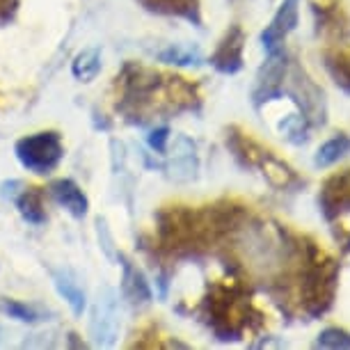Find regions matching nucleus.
<instances>
[{"mask_svg": "<svg viewBox=\"0 0 350 350\" xmlns=\"http://www.w3.org/2000/svg\"><path fill=\"white\" fill-rule=\"evenodd\" d=\"M62 140L57 133H35L16 142V156L23 167H28L35 174H49L62 161Z\"/></svg>", "mask_w": 350, "mask_h": 350, "instance_id": "1", "label": "nucleus"}, {"mask_svg": "<svg viewBox=\"0 0 350 350\" xmlns=\"http://www.w3.org/2000/svg\"><path fill=\"white\" fill-rule=\"evenodd\" d=\"M92 334L98 346H110L117 334V316H115V302H112V291L98 293L94 321H92Z\"/></svg>", "mask_w": 350, "mask_h": 350, "instance_id": "2", "label": "nucleus"}, {"mask_svg": "<svg viewBox=\"0 0 350 350\" xmlns=\"http://www.w3.org/2000/svg\"><path fill=\"white\" fill-rule=\"evenodd\" d=\"M298 25V0H284L280 12L275 14L273 23L261 35V42L268 51H277V46L284 42V37Z\"/></svg>", "mask_w": 350, "mask_h": 350, "instance_id": "3", "label": "nucleus"}, {"mask_svg": "<svg viewBox=\"0 0 350 350\" xmlns=\"http://www.w3.org/2000/svg\"><path fill=\"white\" fill-rule=\"evenodd\" d=\"M243 42H245V37H243V30L239 25H234L227 37L222 39V44L217 46L215 55H213V67L224 71V74H236L241 67H243Z\"/></svg>", "mask_w": 350, "mask_h": 350, "instance_id": "4", "label": "nucleus"}, {"mask_svg": "<svg viewBox=\"0 0 350 350\" xmlns=\"http://www.w3.org/2000/svg\"><path fill=\"white\" fill-rule=\"evenodd\" d=\"M284 57L282 53L277 51H270V60L266 62V67L261 69L259 78H256V92H254V101L261 103L270 98L273 94H277V90H280V83L284 78Z\"/></svg>", "mask_w": 350, "mask_h": 350, "instance_id": "5", "label": "nucleus"}, {"mask_svg": "<svg viewBox=\"0 0 350 350\" xmlns=\"http://www.w3.org/2000/svg\"><path fill=\"white\" fill-rule=\"evenodd\" d=\"M51 195L55 197V202L62 204L71 215L83 217L85 213H88V197L83 195V190L78 188L74 181H69V179L53 181L51 183Z\"/></svg>", "mask_w": 350, "mask_h": 350, "instance_id": "6", "label": "nucleus"}, {"mask_svg": "<svg viewBox=\"0 0 350 350\" xmlns=\"http://www.w3.org/2000/svg\"><path fill=\"white\" fill-rule=\"evenodd\" d=\"M120 261H122V268H124V277H122L124 295H126L131 302H135V305H144V302H149L151 291H149L147 280H144V275L126 259V256H120Z\"/></svg>", "mask_w": 350, "mask_h": 350, "instance_id": "7", "label": "nucleus"}, {"mask_svg": "<svg viewBox=\"0 0 350 350\" xmlns=\"http://www.w3.org/2000/svg\"><path fill=\"white\" fill-rule=\"evenodd\" d=\"M18 211L28 222L42 224L46 222V211H44V195L39 188H23V193L18 195Z\"/></svg>", "mask_w": 350, "mask_h": 350, "instance_id": "8", "label": "nucleus"}, {"mask_svg": "<svg viewBox=\"0 0 350 350\" xmlns=\"http://www.w3.org/2000/svg\"><path fill=\"white\" fill-rule=\"evenodd\" d=\"M53 280H55V288L60 291V295L69 302V307L74 309V314L83 316L85 291L81 288V284H78L69 273H55V275H53Z\"/></svg>", "mask_w": 350, "mask_h": 350, "instance_id": "9", "label": "nucleus"}, {"mask_svg": "<svg viewBox=\"0 0 350 350\" xmlns=\"http://www.w3.org/2000/svg\"><path fill=\"white\" fill-rule=\"evenodd\" d=\"M71 71H74V76L83 83L94 81L98 76V71H101V53L96 49H88V51L78 53L74 64H71Z\"/></svg>", "mask_w": 350, "mask_h": 350, "instance_id": "10", "label": "nucleus"}, {"mask_svg": "<svg viewBox=\"0 0 350 350\" xmlns=\"http://www.w3.org/2000/svg\"><path fill=\"white\" fill-rule=\"evenodd\" d=\"M149 10L165 14H181L197 21V0H142Z\"/></svg>", "mask_w": 350, "mask_h": 350, "instance_id": "11", "label": "nucleus"}, {"mask_svg": "<svg viewBox=\"0 0 350 350\" xmlns=\"http://www.w3.org/2000/svg\"><path fill=\"white\" fill-rule=\"evenodd\" d=\"M348 151H350V137L348 135H336L319 149V154H316V165L327 167V165L339 161L341 156H346Z\"/></svg>", "mask_w": 350, "mask_h": 350, "instance_id": "12", "label": "nucleus"}, {"mask_svg": "<svg viewBox=\"0 0 350 350\" xmlns=\"http://www.w3.org/2000/svg\"><path fill=\"white\" fill-rule=\"evenodd\" d=\"M327 69H329V74L334 76L336 85L350 94V51L327 55Z\"/></svg>", "mask_w": 350, "mask_h": 350, "instance_id": "13", "label": "nucleus"}, {"mask_svg": "<svg viewBox=\"0 0 350 350\" xmlns=\"http://www.w3.org/2000/svg\"><path fill=\"white\" fill-rule=\"evenodd\" d=\"M319 346L321 348H350V334L346 329L329 327L319 336Z\"/></svg>", "mask_w": 350, "mask_h": 350, "instance_id": "14", "label": "nucleus"}, {"mask_svg": "<svg viewBox=\"0 0 350 350\" xmlns=\"http://www.w3.org/2000/svg\"><path fill=\"white\" fill-rule=\"evenodd\" d=\"M3 309H5V314H10L12 319H16V321H23V323H37L39 321L35 309H30L28 305H21V302H16V300H5Z\"/></svg>", "mask_w": 350, "mask_h": 350, "instance_id": "15", "label": "nucleus"}, {"mask_svg": "<svg viewBox=\"0 0 350 350\" xmlns=\"http://www.w3.org/2000/svg\"><path fill=\"white\" fill-rule=\"evenodd\" d=\"M161 60H165V62H174V64H193V62L197 60V55H195V53H190V51L170 49V51L161 53Z\"/></svg>", "mask_w": 350, "mask_h": 350, "instance_id": "16", "label": "nucleus"}, {"mask_svg": "<svg viewBox=\"0 0 350 350\" xmlns=\"http://www.w3.org/2000/svg\"><path fill=\"white\" fill-rule=\"evenodd\" d=\"M167 137H170V131L167 129H156L154 133L149 135V144H151V149H156V151H165V142H167Z\"/></svg>", "mask_w": 350, "mask_h": 350, "instance_id": "17", "label": "nucleus"}, {"mask_svg": "<svg viewBox=\"0 0 350 350\" xmlns=\"http://www.w3.org/2000/svg\"><path fill=\"white\" fill-rule=\"evenodd\" d=\"M16 12V0H0V25L8 23Z\"/></svg>", "mask_w": 350, "mask_h": 350, "instance_id": "18", "label": "nucleus"}]
</instances>
